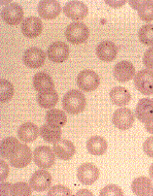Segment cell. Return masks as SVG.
<instances>
[{
	"label": "cell",
	"instance_id": "cell-1",
	"mask_svg": "<svg viewBox=\"0 0 153 196\" xmlns=\"http://www.w3.org/2000/svg\"><path fill=\"white\" fill-rule=\"evenodd\" d=\"M86 104L84 94L76 89L68 91L64 96L62 100L63 109L67 113L72 115L82 112L85 109Z\"/></svg>",
	"mask_w": 153,
	"mask_h": 196
},
{
	"label": "cell",
	"instance_id": "cell-2",
	"mask_svg": "<svg viewBox=\"0 0 153 196\" xmlns=\"http://www.w3.org/2000/svg\"><path fill=\"white\" fill-rule=\"evenodd\" d=\"M65 35L69 42L73 45H79L88 39L89 30L84 23L79 21L74 22L67 26Z\"/></svg>",
	"mask_w": 153,
	"mask_h": 196
},
{
	"label": "cell",
	"instance_id": "cell-3",
	"mask_svg": "<svg viewBox=\"0 0 153 196\" xmlns=\"http://www.w3.org/2000/svg\"><path fill=\"white\" fill-rule=\"evenodd\" d=\"M76 83L79 88L86 92L96 90L100 83L98 75L93 70L85 69L80 72L76 77Z\"/></svg>",
	"mask_w": 153,
	"mask_h": 196
},
{
	"label": "cell",
	"instance_id": "cell-4",
	"mask_svg": "<svg viewBox=\"0 0 153 196\" xmlns=\"http://www.w3.org/2000/svg\"><path fill=\"white\" fill-rule=\"evenodd\" d=\"M134 84L136 89L143 94H153V71L148 68L138 71L134 76Z\"/></svg>",
	"mask_w": 153,
	"mask_h": 196
},
{
	"label": "cell",
	"instance_id": "cell-5",
	"mask_svg": "<svg viewBox=\"0 0 153 196\" xmlns=\"http://www.w3.org/2000/svg\"><path fill=\"white\" fill-rule=\"evenodd\" d=\"M135 121L133 112L129 108L123 107L117 109L113 114L112 121L118 129L125 131L131 128Z\"/></svg>",
	"mask_w": 153,
	"mask_h": 196
},
{
	"label": "cell",
	"instance_id": "cell-6",
	"mask_svg": "<svg viewBox=\"0 0 153 196\" xmlns=\"http://www.w3.org/2000/svg\"><path fill=\"white\" fill-rule=\"evenodd\" d=\"M24 13L22 7L18 4L13 2L5 5L1 12L3 21L11 25H18L22 21Z\"/></svg>",
	"mask_w": 153,
	"mask_h": 196
},
{
	"label": "cell",
	"instance_id": "cell-7",
	"mask_svg": "<svg viewBox=\"0 0 153 196\" xmlns=\"http://www.w3.org/2000/svg\"><path fill=\"white\" fill-rule=\"evenodd\" d=\"M55 154L51 148L46 146H40L34 150V162L39 167L47 169L51 167L55 161Z\"/></svg>",
	"mask_w": 153,
	"mask_h": 196
},
{
	"label": "cell",
	"instance_id": "cell-8",
	"mask_svg": "<svg viewBox=\"0 0 153 196\" xmlns=\"http://www.w3.org/2000/svg\"><path fill=\"white\" fill-rule=\"evenodd\" d=\"M46 57V54L42 50L37 47H32L25 51L23 55L22 60L27 67L36 69L44 65Z\"/></svg>",
	"mask_w": 153,
	"mask_h": 196
},
{
	"label": "cell",
	"instance_id": "cell-9",
	"mask_svg": "<svg viewBox=\"0 0 153 196\" xmlns=\"http://www.w3.org/2000/svg\"><path fill=\"white\" fill-rule=\"evenodd\" d=\"M76 175L78 180L81 183L85 185H91L98 179L100 171L93 164L85 163L78 167Z\"/></svg>",
	"mask_w": 153,
	"mask_h": 196
},
{
	"label": "cell",
	"instance_id": "cell-10",
	"mask_svg": "<svg viewBox=\"0 0 153 196\" xmlns=\"http://www.w3.org/2000/svg\"><path fill=\"white\" fill-rule=\"evenodd\" d=\"M69 48L65 42L61 41L54 42L48 46L47 54L48 59L56 63H61L68 59Z\"/></svg>",
	"mask_w": 153,
	"mask_h": 196
},
{
	"label": "cell",
	"instance_id": "cell-11",
	"mask_svg": "<svg viewBox=\"0 0 153 196\" xmlns=\"http://www.w3.org/2000/svg\"><path fill=\"white\" fill-rule=\"evenodd\" d=\"M32 158V154L30 148L25 144L20 143L9 160L10 164L13 167L22 168L29 164Z\"/></svg>",
	"mask_w": 153,
	"mask_h": 196
},
{
	"label": "cell",
	"instance_id": "cell-12",
	"mask_svg": "<svg viewBox=\"0 0 153 196\" xmlns=\"http://www.w3.org/2000/svg\"><path fill=\"white\" fill-rule=\"evenodd\" d=\"M51 182L52 177L49 172L45 170H39L31 176L29 180V185L34 191L41 192L49 188Z\"/></svg>",
	"mask_w": 153,
	"mask_h": 196
},
{
	"label": "cell",
	"instance_id": "cell-13",
	"mask_svg": "<svg viewBox=\"0 0 153 196\" xmlns=\"http://www.w3.org/2000/svg\"><path fill=\"white\" fill-rule=\"evenodd\" d=\"M65 15L74 20L82 19L87 15L88 9L83 2L78 1H71L67 2L63 7Z\"/></svg>",
	"mask_w": 153,
	"mask_h": 196
},
{
	"label": "cell",
	"instance_id": "cell-14",
	"mask_svg": "<svg viewBox=\"0 0 153 196\" xmlns=\"http://www.w3.org/2000/svg\"><path fill=\"white\" fill-rule=\"evenodd\" d=\"M21 28L23 35L29 38L37 37L42 33L43 24L39 17L34 16L28 17L22 22Z\"/></svg>",
	"mask_w": 153,
	"mask_h": 196
},
{
	"label": "cell",
	"instance_id": "cell-15",
	"mask_svg": "<svg viewBox=\"0 0 153 196\" xmlns=\"http://www.w3.org/2000/svg\"><path fill=\"white\" fill-rule=\"evenodd\" d=\"M61 10L60 4L56 0H41L37 6L39 15L45 19H51L55 18L59 15Z\"/></svg>",
	"mask_w": 153,
	"mask_h": 196
},
{
	"label": "cell",
	"instance_id": "cell-16",
	"mask_svg": "<svg viewBox=\"0 0 153 196\" xmlns=\"http://www.w3.org/2000/svg\"><path fill=\"white\" fill-rule=\"evenodd\" d=\"M135 74V69L132 63L126 60L121 61L115 65L113 75L118 81L128 82L133 79Z\"/></svg>",
	"mask_w": 153,
	"mask_h": 196
},
{
	"label": "cell",
	"instance_id": "cell-17",
	"mask_svg": "<svg viewBox=\"0 0 153 196\" xmlns=\"http://www.w3.org/2000/svg\"><path fill=\"white\" fill-rule=\"evenodd\" d=\"M118 51L117 46L111 41L105 40L101 42L96 49V54L100 60L110 62L116 58Z\"/></svg>",
	"mask_w": 153,
	"mask_h": 196
},
{
	"label": "cell",
	"instance_id": "cell-18",
	"mask_svg": "<svg viewBox=\"0 0 153 196\" xmlns=\"http://www.w3.org/2000/svg\"><path fill=\"white\" fill-rule=\"evenodd\" d=\"M53 151L55 155L59 159L67 160L71 159L76 153V148L70 140L60 139L54 143Z\"/></svg>",
	"mask_w": 153,
	"mask_h": 196
},
{
	"label": "cell",
	"instance_id": "cell-19",
	"mask_svg": "<svg viewBox=\"0 0 153 196\" xmlns=\"http://www.w3.org/2000/svg\"><path fill=\"white\" fill-rule=\"evenodd\" d=\"M136 116L141 122L145 123L153 119V99L144 98L138 101L135 111Z\"/></svg>",
	"mask_w": 153,
	"mask_h": 196
},
{
	"label": "cell",
	"instance_id": "cell-20",
	"mask_svg": "<svg viewBox=\"0 0 153 196\" xmlns=\"http://www.w3.org/2000/svg\"><path fill=\"white\" fill-rule=\"evenodd\" d=\"M128 3L133 9L137 11L138 15L143 21L153 20V1H129Z\"/></svg>",
	"mask_w": 153,
	"mask_h": 196
},
{
	"label": "cell",
	"instance_id": "cell-21",
	"mask_svg": "<svg viewBox=\"0 0 153 196\" xmlns=\"http://www.w3.org/2000/svg\"><path fill=\"white\" fill-rule=\"evenodd\" d=\"M132 190L138 196H153V185L151 180L146 177H138L132 181Z\"/></svg>",
	"mask_w": 153,
	"mask_h": 196
},
{
	"label": "cell",
	"instance_id": "cell-22",
	"mask_svg": "<svg viewBox=\"0 0 153 196\" xmlns=\"http://www.w3.org/2000/svg\"><path fill=\"white\" fill-rule=\"evenodd\" d=\"M110 100L114 105L123 106L128 105L131 99L129 91L125 88L117 86L112 88L109 93Z\"/></svg>",
	"mask_w": 153,
	"mask_h": 196
},
{
	"label": "cell",
	"instance_id": "cell-23",
	"mask_svg": "<svg viewBox=\"0 0 153 196\" xmlns=\"http://www.w3.org/2000/svg\"><path fill=\"white\" fill-rule=\"evenodd\" d=\"M86 147L88 152L95 156H100L106 151L108 144L106 140L99 135L93 136L87 140Z\"/></svg>",
	"mask_w": 153,
	"mask_h": 196
},
{
	"label": "cell",
	"instance_id": "cell-24",
	"mask_svg": "<svg viewBox=\"0 0 153 196\" xmlns=\"http://www.w3.org/2000/svg\"><path fill=\"white\" fill-rule=\"evenodd\" d=\"M39 134V130L37 126L30 122L22 124L19 128L17 134L18 137L22 141L29 143L35 140Z\"/></svg>",
	"mask_w": 153,
	"mask_h": 196
},
{
	"label": "cell",
	"instance_id": "cell-25",
	"mask_svg": "<svg viewBox=\"0 0 153 196\" xmlns=\"http://www.w3.org/2000/svg\"><path fill=\"white\" fill-rule=\"evenodd\" d=\"M33 85L38 93L54 89L55 85L51 77L47 73L39 72L34 76Z\"/></svg>",
	"mask_w": 153,
	"mask_h": 196
},
{
	"label": "cell",
	"instance_id": "cell-26",
	"mask_svg": "<svg viewBox=\"0 0 153 196\" xmlns=\"http://www.w3.org/2000/svg\"><path fill=\"white\" fill-rule=\"evenodd\" d=\"M39 134L45 141L54 144L61 139L62 131L60 128L47 122L40 128Z\"/></svg>",
	"mask_w": 153,
	"mask_h": 196
},
{
	"label": "cell",
	"instance_id": "cell-27",
	"mask_svg": "<svg viewBox=\"0 0 153 196\" xmlns=\"http://www.w3.org/2000/svg\"><path fill=\"white\" fill-rule=\"evenodd\" d=\"M58 100V94L54 89L39 93L37 97L39 105L45 109H51L54 107Z\"/></svg>",
	"mask_w": 153,
	"mask_h": 196
},
{
	"label": "cell",
	"instance_id": "cell-28",
	"mask_svg": "<svg viewBox=\"0 0 153 196\" xmlns=\"http://www.w3.org/2000/svg\"><path fill=\"white\" fill-rule=\"evenodd\" d=\"M20 143L18 140L14 137H9L4 139L0 144L1 156L4 158L9 159Z\"/></svg>",
	"mask_w": 153,
	"mask_h": 196
},
{
	"label": "cell",
	"instance_id": "cell-29",
	"mask_svg": "<svg viewBox=\"0 0 153 196\" xmlns=\"http://www.w3.org/2000/svg\"><path fill=\"white\" fill-rule=\"evenodd\" d=\"M45 119L47 123L60 128L66 124L67 120L65 113L57 108H52L48 111L46 114Z\"/></svg>",
	"mask_w": 153,
	"mask_h": 196
},
{
	"label": "cell",
	"instance_id": "cell-30",
	"mask_svg": "<svg viewBox=\"0 0 153 196\" xmlns=\"http://www.w3.org/2000/svg\"><path fill=\"white\" fill-rule=\"evenodd\" d=\"M0 96L1 103H4L10 101L14 94V88L12 84L4 79H1L0 81Z\"/></svg>",
	"mask_w": 153,
	"mask_h": 196
},
{
	"label": "cell",
	"instance_id": "cell-31",
	"mask_svg": "<svg viewBox=\"0 0 153 196\" xmlns=\"http://www.w3.org/2000/svg\"><path fill=\"white\" fill-rule=\"evenodd\" d=\"M140 42L148 46L153 45V24H148L142 26L138 32Z\"/></svg>",
	"mask_w": 153,
	"mask_h": 196
},
{
	"label": "cell",
	"instance_id": "cell-32",
	"mask_svg": "<svg viewBox=\"0 0 153 196\" xmlns=\"http://www.w3.org/2000/svg\"><path fill=\"white\" fill-rule=\"evenodd\" d=\"M31 188L26 183L19 182L12 184L11 196H30L32 194Z\"/></svg>",
	"mask_w": 153,
	"mask_h": 196
},
{
	"label": "cell",
	"instance_id": "cell-33",
	"mask_svg": "<svg viewBox=\"0 0 153 196\" xmlns=\"http://www.w3.org/2000/svg\"><path fill=\"white\" fill-rule=\"evenodd\" d=\"M101 196H122L123 192L121 189L118 186L115 184H110L107 185L100 192Z\"/></svg>",
	"mask_w": 153,
	"mask_h": 196
},
{
	"label": "cell",
	"instance_id": "cell-34",
	"mask_svg": "<svg viewBox=\"0 0 153 196\" xmlns=\"http://www.w3.org/2000/svg\"><path fill=\"white\" fill-rule=\"evenodd\" d=\"M48 196H69L72 195L71 190L67 187L61 184L56 185L51 187L47 193Z\"/></svg>",
	"mask_w": 153,
	"mask_h": 196
},
{
	"label": "cell",
	"instance_id": "cell-35",
	"mask_svg": "<svg viewBox=\"0 0 153 196\" xmlns=\"http://www.w3.org/2000/svg\"><path fill=\"white\" fill-rule=\"evenodd\" d=\"M143 62L148 69H153V46L149 48L144 53Z\"/></svg>",
	"mask_w": 153,
	"mask_h": 196
},
{
	"label": "cell",
	"instance_id": "cell-36",
	"mask_svg": "<svg viewBox=\"0 0 153 196\" xmlns=\"http://www.w3.org/2000/svg\"><path fill=\"white\" fill-rule=\"evenodd\" d=\"M143 148L147 156L153 158V136L149 137L145 140L143 144Z\"/></svg>",
	"mask_w": 153,
	"mask_h": 196
},
{
	"label": "cell",
	"instance_id": "cell-37",
	"mask_svg": "<svg viewBox=\"0 0 153 196\" xmlns=\"http://www.w3.org/2000/svg\"><path fill=\"white\" fill-rule=\"evenodd\" d=\"M9 172V168L7 163L3 160L0 161V181H4L7 178Z\"/></svg>",
	"mask_w": 153,
	"mask_h": 196
},
{
	"label": "cell",
	"instance_id": "cell-38",
	"mask_svg": "<svg viewBox=\"0 0 153 196\" xmlns=\"http://www.w3.org/2000/svg\"><path fill=\"white\" fill-rule=\"evenodd\" d=\"M12 184L9 182H1L0 185V196H11Z\"/></svg>",
	"mask_w": 153,
	"mask_h": 196
},
{
	"label": "cell",
	"instance_id": "cell-39",
	"mask_svg": "<svg viewBox=\"0 0 153 196\" xmlns=\"http://www.w3.org/2000/svg\"><path fill=\"white\" fill-rule=\"evenodd\" d=\"M126 1H106L105 2L108 5L113 7H121L125 4Z\"/></svg>",
	"mask_w": 153,
	"mask_h": 196
},
{
	"label": "cell",
	"instance_id": "cell-40",
	"mask_svg": "<svg viewBox=\"0 0 153 196\" xmlns=\"http://www.w3.org/2000/svg\"><path fill=\"white\" fill-rule=\"evenodd\" d=\"M145 128L149 133L153 134V119L144 124Z\"/></svg>",
	"mask_w": 153,
	"mask_h": 196
},
{
	"label": "cell",
	"instance_id": "cell-41",
	"mask_svg": "<svg viewBox=\"0 0 153 196\" xmlns=\"http://www.w3.org/2000/svg\"><path fill=\"white\" fill-rule=\"evenodd\" d=\"M149 174L150 177L153 179V163L151 164L149 168Z\"/></svg>",
	"mask_w": 153,
	"mask_h": 196
},
{
	"label": "cell",
	"instance_id": "cell-42",
	"mask_svg": "<svg viewBox=\"0 0 153 196\" xmlns=\"http://www.w3.org/2000/svg\"><path fill=\"white\" fill-rule=\"evenodd\" d=\"M12 1L10 0H0L1 5H5L10 3Z\"/></svg>",
	"mask_w": 153,
	"mask_h": 196
}]
</instances>
